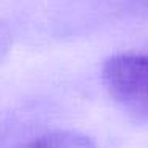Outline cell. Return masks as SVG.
Segmentation results:
<instances>
[{"label": "cell", "instance_id": "cell-1", "mask_svg": "<svg viewBox=\"0 0 148 148\" xmlns=\"http://www.w3.org/2000/svg\"><path fill=\"white\" fill-rule=\"evenodd\" d=\"M101 80L123 110L148 120V54L126 52L109 57L101 68Z\"/></svg>", "mask_w": 148, "mask_h": 148}, {"label": "cell", "instance_id": "cell-2", "mask_svg": "<svg viewBox=\"0 0 148 148\" xmlns=\"http://www.w3.org/2000/svg\"><path fill=\"white\" fill-rule=\"evenodd\" d=\"M16 148H96V143L82 132L58 129L41 134Z\"/></svg>", "mask_w": 148, "mask_h": 148}, {"label": "cell", "instance_id": "cell-3", "mask_svg": "<svg viewBox=\"0 0 148 148\" xmlns=\"http://www.w3.org/2000/svg\"><path fill=\"white\" fill-rule=\"evenodd\" d=\"M131 11L148 17V0H128Z\"/></svg>", "mask_w": 148, "mask_h": 148}, {"label": "cell", "instance_id": "cell-4", "mask_svg": "<svg viewBox=\"0 0 148 148\" xmlns=\"http://www.w3.org/2000/svg\"><path fill=\"white\" fill-rule=\"evenodd\" d=\"M8 46H10V33L6 30V27L0 24V58L8 51Z\"/></svg>", "mask_w": 148, "mask_h": 148}]
</instances>
